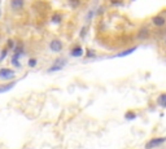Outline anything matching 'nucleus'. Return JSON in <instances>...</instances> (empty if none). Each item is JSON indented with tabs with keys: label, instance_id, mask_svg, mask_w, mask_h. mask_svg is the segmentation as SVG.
I'll return each instance as SVG.
<instances>
[{
	"label": "nucleus",
	"instance_id": "10",
	"mask_svg": "<svg viewBox=\"0 0 166 149\" xmlns=\"http://www.w3.org/2000/svg\"><path fill=\"white\" fill-rule=\"evenodd\" d=\"M123 118H125V121L131 122V121H135V119L138 118V114H136V112H134V110H127V112L125 113V115H123Z\"/></svg>",
	"mask_w": 166,
	"mask_h": 149
},
{
	"label": "nucleus",
	"instance_id": "15",
	"mask_svg": "<svg viewBox=\"0 0 166 149\" xmlns=\"http://www.w3.org/2000/svg\"><path fill=\"white\" fill-rule=\"evenodd\" d=\"M6 54H8V48H3V51H1V54H0V61H3L4 60V57L6 56Z\"/></svg>",
	"mask_w": 166,
	"mask_h": 149
},
{
	"label": "nucleus",
	"instance_id": "2",
	"mask_svg": "<svg viewBox=\"0 0 166 149\" xmlns=\"http://www.w3.org/2000/svg\"><path fill=\"white\" fill-rule=\"evenodd\" d=\"M0 78L4 80H11L13 78H16V71L8 69V67H3V69H0Z\"/></svg>",
	"mask_w": 166,
	"mask_h": 149
},
{
	"label": "nucleus",
	"instance_id": "7",
	"mask_svg": "<svg viewBox=\"0 0 166 149\" xmlns=\"http://www.w3.org/2000/svg\"><path fill=\"white\" fill-rule=\"evenodd\" d=\"M149 34H151V31H149V29L148 27H142L140 30H139V32H138V38L139 40H145V39H148L149 38Z\"/></svg>",
	"mask_w": 166,
	"mask_h": 149
},
{
	"label": "nucleus",
	"instance_id": "4",
	"mask_svg": "<svg viewBox=\"0 0 166 149\" xmlns=\"http://www.w3.org/2000/svg\"><path fill=\"white\" fill-rule=\"evenodd\" d=\"M66 65V61L64 60V58H58V60L55 62L52 66L48 69V73H55V71H58V70H61L63 67Z\"/></svg>",
	"mask_w": 166,
	"mask_h": 149
},
{
	"label": "nucleus",
	"instance_id": "20",
	"mask_svg": "<svg viewBox=\"0 0 166 149\" xmlns=\"http://www.w3.org/2000/svg\"><path fill=\"white\" fill-rule=\"evenodd\" d=\"M86 30H87V27H83L82 32H80V38H84V35H86Z\"/></svg>",
	"mask_w": 166,
	"mask_h": 149
},
{
	"label": "nucleus",
	"instance_id": "18",
	"mask_svg": "<svg viewBox=\"0 0 166 149\" xmlns=\"http://www.w3.org/2000/svg\"><path fill=\"white\" fill-rule=\"evenodd\" d=\"M6 48H8V49H9V48H16L14 42H13L12 39H9V40H8V44H6Z\"/></svg>",
	"mask_w": 166,
	"mask_h": 149
},
{
	"label": "nucleus",
	"instance_id": "6",
	"mask_svg": "<svg viewBox=\"0 0 166 149\" xmlns=\"http://www.w3.org/2000/svg\"><path fill=\"white\" fill-rule=\"evenodd\" d=\"M25 6V0H11V8L13 11H22Z\"/></svg>",
	"mask_w": 166,
	"mask_h": 149
},
{
	"label": "nucleus",
	"instance_id": "16",
	"mask_svg": "<svg viewBox=\"0 0 166 149\" xmlns=\"http://www.w3.org/2000/svg\"><path fill=\"white\" fill-rule=\"evenodd\" d=\"M52 21H53V22H57V24H60V22H61V14H55L53 17H52Z\"/></svg>",
	"mask_w": 166,
	"mask_h": 149
},
{
	"label": "nucleus",
	"instance_id": "14",
	"mask_svg": "<svg viewBox=\"0 0 166 149\" xmlns=\"http://www.w3.org/2000/svg\"><path fill=\"white\" fill-rule=\"evenodd\" d=\"M27 65H29V67H35L38 65V60L35 57H31L30 60L27 61Z\"/></svg>",
	"mask_w": 166,
	"mask_h": 149
},
{
	"label": "nucleus",
	"instance_id": "11",
	"mask_svg": "<svg viewBox=\"0 0 166 149\" xmlns=\"http://www.w3.org/2000/svg\"><path fill=\"white\" fill-rule=\"evenodd\" d=\"M70 54L73 57H82L83 56V48L80 47V45H75V47L70 51Z\"/></svg>",
	"mask_w": 166,
	"mask_h": 149
},
{
	"label": "nucleus",
	"instance_id": "17",
	"mask_svg": "<svg viewBox=\"0 0 166 149\" xmlns=\"http://www.w3.org/2000/svg\"><path fill=\"white\" fill-rule=\"evenodd\" d=\"M12 65H13V66H17V67H21V64H19V61H18V58H14V57H13V58H12Z\"/></svg>",
	"mask_w": 166,
	"mask_h": 149
},
{
	"label": "nucleus",
	"instance_id": "21",
	"mask_svg": "<svg viewBox=\"0 0 166 149\" xmlns=\"http://www.w3.org/2000/svg\"><path fill=\"white\" fill-rule=\"evenodd\" d=\"M164 43H165V45H166V38L164 39Z\"/></svg>",
	"mask_w": 166,
	"mask_h": 149
},
{
	"label": "nucleus",
	"instance_id": "9",
	"mask_svg": "<svg viewBox=\"0 0 166 149\" xmlns=\"http://www.w3.org/2000/svg\"><path fill=\"white\" fill-rule=\"evenodd\" d=\"M156 104H157L160 108L166 109V92H162L161 95H158L157 100H156Z\"/></svg>",
	"mask_w": 166,
	"mask_h": 149
},
{
	"label": "nucleus",
	"instance_id": "19",
	"mask_svg": "<svg viewBox=\"0 0 166 149\" xmlns=\"http://www.w3.org/2000/svg\"><path fill=\"white\" fill-rule=\"evenodd\" d=\"M87 57H95V52L93 51H87Z\"/></svg>",
	"mask_w": 166,
	"mask_h": 149
},
{
	"label": "nucleus",
	"instance_id": "3",
	"mask_svg": "<svg viewBox=\"0 0 166 149\" xmlns=\"http://www.w3.org/2000/svg\"><path fill=\"white\" fill-rule=\"evenodd\" d=\"M63 48H64V44L60 39H52V40L50 42V49L52 52H56L57 53V52L63 51Z\"/></svg>",
	"mask_w": 166,
	"mask_h": 149
},
{
	"label": "nucleus",
	"instance_id": "5",
	"mask_svg": "<svg viewBox=\"0 0 166 149\" xmlns=\"http://www.w3.org/2000/svg\"><path fill=\"white\" fill-rule=\"evenodd\" d=\"M152 24H153V26H156V27H164V26L166 25V18L164 17V16L161 14H157V16H153L152 17Z\"/></svg>",
	"mask_w": 166,
	"mask_h": 149
},
{
	"label": "nucleus",
	"instance_id": "13",
	"mask_svg": "<svg viewBox=\"0 0 166 149\" xmlns=\"http://www.w3.org/2000/svg\"><path fill=\"white\" fill-rule=\"evenodd\" d=\"M68 4L70 5L71 9H77L80 5V0H68Z\"/></svg>",
	"mask_w": 166,
	"mask_h": 149
},
{
	"label": "nucleus",
	"instance_id": "1",
	"mask_svg": "<svg viewBox=\"0 0 166 149\" xmlns=\"http://www.w3.org/2000/svg\"><path fill=\"white\" fill-rule=\"evenodd\" d=\"M166 143V136H156V138H152L151 140H148L144 145V149H155L158 148L161 145H164Z\"/></svg>",
	"mask_w": 166,
	"mask_h": 149
},
{
	"label": "nucleus",
	"instance_id": "8",
	"mask_svg": "<svg viewBox=\"0 0 166 149\" xmlns=\"http://www.w3.org/2000/svg\"><path fill=\"white\" fill-rule=\"evenodd\" d=\"M16 87V80H12V82H8L5 84H1L0 86V93H5V92H9L11 90H13Z\"/></svg>",
	"mask_w": 166,
	"mask_h": 149
},
{
	"label": "nucleus",
	"instance_id": "12",
	"mask_svg": "<svg viewBox=\"0 0 166 149\" xmlns=\"http://www.w3.org/2000/svg\"><path fill=\"white\" fill-rule=\"evenodd\" d=\"M136 49H138V47H131V48H129V49L122 51V52H119V53H117V54H116V57H125V56H129V54L134 53V52H135Z\"/></svg>",
	"mask_w": 166,
	"mask_h": 149
}]
</instances>
